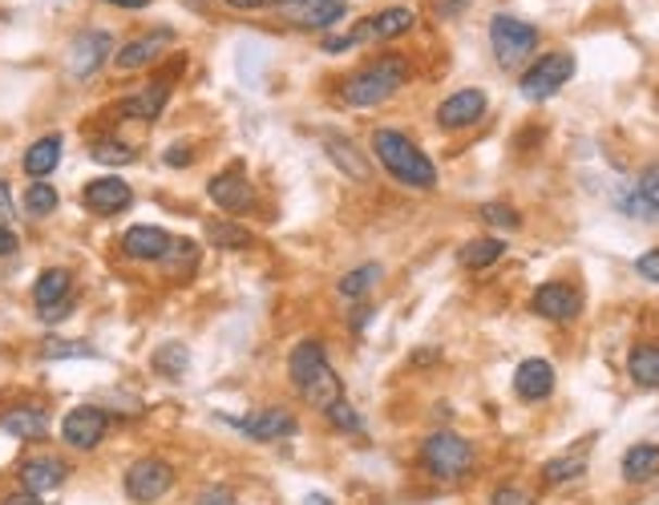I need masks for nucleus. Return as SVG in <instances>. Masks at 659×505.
<instances>
[{
    "label": "nucleus",
    "mask_w": 659,
    "mask_h": 505,
    "mask_svg": "<svg viewBox=\"0 0 659 505\" xmlns=\"http://www.w3.org/2000/svg\"><path fill=\"white\" fill-rule=\"evenodd\" d=\"M287 380H291V389L300 392V401L312 404L320 417L336 401H345V384H340V376L332 368L320 336H303L300 344L287 352Z\"/></svg>",
    "instance_id": "f257e3e1"
},
{
    "label": "nucleus",
    "mask_w": 659,
    "mask_h": 505,
    "mask_svg": "<svg viewBox=\"0 0 659 505\" xmlns=\"http://www.w3.org/2000/svg\"><path fill=\"white\" fill-rule=\"evenodd\" d=\"M369 154L381 162V171H385L397 187H405V190L437 187V166H433V159L405 130L376 126L373 138H369Z\"/></svg>",
    "instance_id": "f03ea898"
},
{
    "label": "nucleus",
    "mask_w": 659,
    "mask_h": 505,
    "mask_svg": "<svg viewBox=\"0 0 659 505\" xmlns=\"http://www.w3.org/2000/svg\"><path fill=\"white\" fill-rule=\"evenodd\" d=\"M413 77V65L401 53H381V58L364 61L357 73H348L340 81V101L352 110H376L385 105L393 93H401Z\"/></svg>",
    "instance_id": "7ed1b4c3"
},
{
    "label": "nucleus",
    "mask_w": 659,
    "mask_h": 505,
    "mask_svg": "<svg viewBox=\"0 0 659 505\" xmlns=\"http://www.w3.org/2000/svg\"><path fill=\"white\" fill-rule=\"evenodd\" d=\"M421 469L433 477V481H461V477L473 474L477 465V449H473L470 437L453 433V429H437L421 441V453H416Z\"/></svg>",
    "instance_id": "20e7f679"
},
{
    "label": "nucleus",
    "mask_w": 659,
    "mask_h": 505,
    "mask_svg": "<svg viewBox=\"0 0 659 505\" xmlns=\"http://www.w3.org/2000/svg\"><path fill=\"white\" fill-rule=\"evenodd\" d=\"M178 485V465L162 453H142L126 465L122 474V493L134 505H158L162 497H171V490Z\"/></svg>",
    "instance_id": "39448f33"
},
{
    "label": "nucleus",
    "mask_w": 659,
    "mask_h": 505,
    "mask_svg": "<svg viewBox=\"0 0 659 505\" xmlns=\"http://www.w3.org/2000/svg\"><path fill=\"white\" fill-rule=\"evenodd\" d=\"M538 41L543 33L534 29L531 21H518L510 13H498L489 21V49H494V61L502 70H518L538 53Z\"/></svg>",
    "instance_id": "423d86ee"
},
{
    "label": "nucleus",
    "mask_w": 659,
    "mask_h": 505,
    "mask_svg": "<svg viewBox=\"0 0 659 505\" xmlns=\"http://www.w3.org/2000/svg\"><path fill=\"white\" fill-rule=\"evenodd\" d=\"M114 429V417L101 408V404H73L65 408V417L58 425L61 445L73 453H98L105 445V437Z\"/></svg>",
    "instance_id": "0eeeda50"
},
{
    "label": "nucleus",
    "mask_w": 659,
    "mask_h": 505,
    "mask_svg": "<svg viewBox=\"0 0 659 505\" xmlns=\"http://www.w3.org/2000/svg\"><path fill=\"white\" fill-rule=\"evenodd\" d=\"M231 429L256 445H275V441H291L300 433V417L287 408V404H259L247 417H235Z\"/></svg>",
    "instance_id": "6e6552de"
},
{
    "label": "nucleus",
    "mask_w": 659,
    "mask_h": 505,
    "mask_svg": "<svg viewBox=\"0 0 659 505\" xmlns=\"http://www.w3.org/2000/svg\"><path fill=\"white\" fill-rule=\"evenodd\" d=\"M284 25L303 33H328L348 16V0H275Z\"/></svg>",
    "instance_id": "1a4fd4ad"
},
{
    "label": "nucleus",
    "mask_w": 659,
    "mask_h": 505,
    "mask_svg": "<svg viewBox=\"0 0 659 505\" xmlns=\"http://www.w3.org/2000/svg\"><path fill=\"white\" fill-rule=\"evenodd\" d=\"M114 33L105 29H82L65 49V70H70L73 81H89L98 77V70L105 61H114Z\"/></svg>",
    "instance_id": "9d476101"
},
{
    "label": "nucleus",
    "mask_w": 659,
    "mask_h": 505,
    "mask_svg": "<svg viewBox=\"0 0 659 505\" xmlns=\"http://www.w3.org/2000/svg\"><path fill=\"white\" fill-rule=\"evenodd\" d=\"M574 77V53L567 49H555V53H543L531 70L522 73V98L526 101H550L567 81Z\"/></svg>",
    "instance_id": "9b49d317"
},
{
    "label": "nucleus",
    "mask_w": 659,
    "mask_h": 505,
    "mask_svg": "<svg viewBox=\"0 0 659 505\" xmlns=\"http://www.w3.org/2000/svg\"><path fill=\"white\" fill-rule=\"evenodd\" d=\"M70 462L65 457H58V453H49V449H41V453H29V457H21V465H16V485L21 490L37 493V497H49V493H58L65 481H70Z\"/></svg>",
    "instance_id": "f8f14e48"
},
{
    "label": "nucleus",
    "mask_w": 659,
    "mask_h": 505,
    "mask_svg": "<svg viewBox=\"0 0 659 505\" xmlns=\"http://www.w3.org/2000/svg\"><path fill=\"white\" fill-rule=\"evenodd\" d=\"M82 206H86L89 215L98 218H114V215H126L129 206H134V187H129L122 174H98V178H89L86 187H82Z\"/></svg>",
    "instance_id": "ddd939ff"
},
{
    "label": "nucleus",
    "mask_w": 659,
    "mask_h": 505,
    "mask_svg": "<svg viewBox=\"0 0 659 505\" xmlns=\"http://www.w3.org/2000/svg\"><path fill=\"white\" fill-rule=\"evenodd\" d=\"M207 199L215 202L219 211H227V215H247L256 206V182H251V174L244 166H227V171L207 178Z\"/></svg>",
    "instance_id": "4468645a"
},
{
    "label": "nucleus",
    "mask_w": 659,
    "mask_h": 505,
    "mask_svg": "<svg viewBox=\"0 0 659 505\" xmlns=\"http://www.w3.org/2000/svg\"><path fill=\"white\" fill-rule=\"evenodd\" d=\"M174 45V29H150L142 37H129L126 45L114 49V70L117 73H142V70H154L158 61L171 53Z\"/></svg>",
    "instance_id": "2eb2a0df"
},
{
    "label": "nucleus",
    "mask_w": 659,
    "mask_h": 505,
    "mask_svg": "<svg viewBox=\"0 0 659 505\" xmlns=\"http://www.w3.org/2000/svg\"><path fill=\"white\" fill-rule=\"evenodd\" d=\"M174 235L166 227H158V223H134L122 231L117 239V251H122V260L129 263H158L166 251H171Z\"/></svg>",
    "instance_id": "dca6fc26"
},
{
    "label": "nucleus",
    "mask_w": 659,
    "mask_h": 505,
    "mask_svg": "<svg viewBox=\"0 0 659 505\" xmlns=\"http://www.w3.org/2000/svg\"><path fill=\"white\" fill-rule=\"evenodd\" d=\"M531 312L534 316L550 319V324H571V319H579V312H583V291L571 288V283L550 279V283H543V288H534Z\"/></svg>",
    "instance_id": "f3484780"
},
{
    "label": "nucleus",
    "mask_w": 659,
    "mask_h": 505,
    "mask_svg": "<svg viewBox=\"0 0 659 505\" xmlns=\"http://www.w3.org/2000/svg\"><path fill=\"white\" fill-rule=\"evenodd\" d=\"M174 86L171 77H154V81H146L138 93H129V98L117 101V117H126V122H142V126H154L162 110H166V101H171Z\"/></svg>",
    "instance_id": "a211bd4d"
},
{
    "label": "nucleus",
    "mask_w": 659,
    "mask_h": 505,
    "mask_svg": "<svg viewBox=\"0 0 659 505\" xmlns=\"http://www.w3.org/2000/svg\"><path fill=\"white\" fill-rule=\"evenodd\" d=\"M489 110V98L486 89H458V93H449V98L437 105V126L442 130H470L477 126Z\"/></svg>",
    "instance_id": "6ab92c4d"
},
{
    "label": "nucleus",
    "mask_w": 659,
    "mask_h": 505,
    "mask_svg": "<svg viewBox=\"0 0 659 505\" xmlns=\"http://www.w3.org/2000/svg\"><path fill=\"white\" fill-rule=\"evenodd\" d=\"M0 429L21 445H37L49 437V413L41 404H9L0 408Z\"/></svg>",
    "instance_id": "aec40b11"
},
{
    "label": "nucleus",
    "mask_w": 659,
    "mask_h": 505,
    "mask_svg": "<svg viewBox=\"0 0 659 505\" xmlns=\"http://www.w3.org/2000/svg\"><path fill=\"white\" fill-rule=\"evenodd\" d=\"M416 29V13L413 9H405V4H393V9H381L376 16H364L357 29V41H397L405 33Z\"/></svg>",
    "instance_id": "412c9836"
},
{
    "label": "nucleus",
    "mask_w": 659,
    "mask_h": 505,
    "mask_svg": "<svg viewBox=\"0 0 659 505\" xmlns=\"http://www.w3.org/2000/svg\"><path fill=\"white\" fill-rule=\"evenodd\" d=\"M555 380H559V376H555V364L543 361V356H531V361H522L514 368V392L531 404L546 401V396L555 392Z\"/></svg>",
    "instance_id": "4be33fe9"
},
{
    "label": "nucleus",
    "mask_w": 659,
    "mask_h": 505,
    "mask_svg": "<svg viewBox=\"0 0 659 505\" xmlns=\"http://www.w3.org/2000/svg\"><path fill=\"white\" fill-rule=\"evenodd\" d=\"M61 150H65V138L61 134H41V138H33L29 150L21 154V171L29 174L33 182H41L49 174L61 166Z\"/></svg>",
    "instance_id": "5701e85b"
},
{
    "label": "nucleus",
    "mask_w": 659,
    "mask_h": 505,
    "mask_svg": "<svg viewBox=\"0 0 659 505\" xmlns=\"http://www.w3.org/2000/svg\"><path fill=\"white\" fill-rule=\"evenodd\" d=\"M199 260H202V247L195 243V239H174L171 251L158 260V267H162V279L187 283V279H195V272H199Z\"/></svg>",
    "instance_id": "b1692460"
},
{
    "label": "nucleus",
    "mask_w": 659,
    "mask_h": 505,
    "mask_svg": "<svg viewBox=\"0 0 659 505\" xmlns=\"http://www.w3.org/2000/svg\"><path fill=\"white\" fill-rule=\"evenodd\" d=\"M619 474L627 485H647V481H656L659 477V445L656 441H639V445H631L623 453V462H619Z\"/></svg>",
    "instance_id": "393cba45"
},
{
    "label": "nucleus",
    "mask_w": 659,
    "mask_h": 505,
    "mask_svg": "<svg viewBox=\"0 0 659 505\" xmlns=\"http://www.w3.org/2000/svg\"><path fill=\"white\" fill-rule=\"evenodd\" d=\"M65 300H73V272L70 267H45V272L33 279V303H37V312L58 307V303Z\"/></svg>",
    "instance_id": "a878e982"
},
{
    "label": "nucleus",
    "mask_w": 659,
    "mask_h": 505,
    "mask_svg": "<svg viewBox=\"0 0 659 505\" xmlns=\"http://www.w3.org/2000/svg\"><path fill=\"white\" fill-rule=\"evenodd\" d=\"M324 150H328V159L345 171V178H352V182H369V159L357 150V142L352 138H340V134H324Z\"/></svg>",
    "instance_id": "bb28decb"
},
{
    "label": "nucleus",
    "mask_w": 659,
    "mask_h": 505,
    "mask_svg": "<svg viewBox=\"0 0 659 505\" xmlns=\"http://www.w3.org/2000/svg\"><path fill=\"white\" fill-rule=\"evenodd\" d=\"M202 235H207V247H215V251H247V247L256 243V235L247 231V223H235V218H211Z\"/></svg>",
    "instance_id": "cd10ccee"
},
{
    "label": "nucleus",
    "mask_w": 659,
    "mask_h": 505,
    "mask_svg": "<svg viewBox=\"0 0 659 505\" xmlns=\"http://www.w3.org/2000/svg\"><path fill=\"white\" fill-rule=\"evenodd\" d=\"M190 368V348L178 344V340H166L150 352V373L162 376V380H183Z\"/></svg>",
    "instance_id": "c85d7f7f"
},
{
    "label": "nucleus",
    "mask_w": 659,
    "mask_h": 505,
    "mask_svg": "<svg viewBox=\"0 0 659 505\" xmlns=\"http://www.w3.org/2000/svg\"><path fill=\"white\" fill-rule=\"evenodd\" d=\"M627 376L639 389H659V344H635L627 352Z\"/></svg>",
    "instance_id": "c756f323"
},
{
    "label": "nucleus",
    "mask_w": 659,
    "mask_h": 505,
    "mask_svg": "<svg viewBox=\"0 0 659 505\" xmlns=\"http://www.w3.org/2000/svg\"><path fill=\"white\" fill-rule=\"evenodd\" d=\"M381 279H385V267H381V263H360V267L340 275L336 291H340V300H364L369 291H376Z\"/></svg>",
    "instance_id": "7c9ffc66"
},
{
    "label": "nucleus",
    "mask_w": 659,
    "mask_h": 505,
    "mask_svg": "<svg viewBox=\"0 0 659 505\" xmlns=\"http://www.w3.org/2000/svg\"><path fill=\"white\" fill-rule=\"evenodd\" d=\"M89 159L98 162V166H134L138 162V150L126 142V138H117V134H105V138H94L89 142Z\"/></svg>",
    "instance_id": "2f4dec72"
},
{
    "label": "nucleus",
    "mask_w": 659,
    "mask_h": 505,
    "mask_svg": "<svg viewBox=\"0 0 659 505\" xmlns=\"http://www.w3.org/2000/svg\"><path fill=\"white\" fill-rule=\"evenodd\" d=\"M502 255H506V243L502 239H494V235H486V239H470V243L458 251V260L465 272H486V267H494Z\"/></svg>",
    "instance_id": "473e14b6"
},
{
    "label": "nucleus",
    "mask_w": 659,
    "mask_h": 505,
    "mask_svg": "<svg viewBox=\"0 0 659 505\" xmlns=\"http://www.w3.org/2000/svg\"><path fill=\"white\" fill-rule=\"evenodd\" d=\"M583 474H587V449H574V453L550 457V462L543 465L546 485H567V481H579Z\"/></svg>",
    "instance_id": "72a5a7b5"
},
{
    "label": "nucleus",
    "mask_w": 659,
    "mask_h": 505,
    "mask_svg": "<svg viewBox=\"0 0 659 505\" xmlns=\"http://www.w3.org/2000/svg\"><path fill=\"white\" fill-rule=\"evenodd\" d=\"M25 215L29 218H53L58 215V206H61V194H58V187H53V182H29V187H25Z\"/></svg>",
    "instance_id": "f704fd0d"
},
{
    "label": "nucleus",
    "mask_w": 659,
    "mask_h": 505,
    "mask_svg": "<svg viewBox=\"0 0 659 505\" xmlns=\"http://www.w3.org/2000/svg\"><path fill=\"white\" fill-rule=\"evenodd\" d=\"M324 420H328V429L332 433H345V437H364V417H360L357 413V404L348 401H336L328 408V413H324Z\"/></svg>",
    "instance_id": "c9c22d12"
},
{
    "label": "nucleus",
    "mask_w": 659,
    "mask_h": 505,
    "mask_svg": "<svg viewBox=\"0 0 659 505\" xmlns=\"http://www.w3.org/2000/svg\"><path fill=\"white\" fill-rule=\"evenodd\" d=\"M94 356H98V348L86 344V340H61V336H53V340L41 344V361H94Z\"/></svg>",
    "instance_id": "e433bc0d"
},
{
    "label": "nucleus",
    "mask_w": 659,
    "mask_h": 505,
    "mask_svg": "<svg viewBox=\"0 0 659 505\" xmlns=\"http://www.w3.org/2000/svg\"><path fill=\"white\" fill-rule=\"evenodd\" d=\"M477 215H482V223L498 227V231H518V227H522V215H518L510 202H486Z\"/></svg>",
    "instance_id": "4c0bfd02"
},
{
    "label": "nucleus",
    "mask_w": 659,
    "mask_h": 505,
    "mask_svg": "<svg viewBox=\"0 0 659 505\" xmlns=\"http://www.w3.org/2000/svg\"><path fill=\"white\" fill-rule=\"evenodd\" d=\"M190 505H239V493H235V485H227V481H207V485L190 497Z\"/></svg>",
    "instance_id": "58836bf2"
},
{
    "label": "nucleus",
    "mask_w": 659,
    "mask_h": 505,
    "mask_svg": "<svg viewBox=\"0 0 659 505\" xmlns=\"http://www.w3.org/2000/svg\"><path fill=\"white\" fill-rule=\"evenodd\" d=\"M635 190L647 199V206L659 215V162H651V166H644L639 171V178H635Z\"/></svg>",
    "instance_id": "ea45409f"
},
{
    "label": "nucleus",
    "mask_w": 659,
    "mask_h": 505,
    "mask_svg": "<svg viewBox=\"0 0 659 505\" xmlns=\"http://www.w3.org/2000/svg\"><path fill=\"white\" fill-rule=\"evenodd\" d=\"M489 505H538V502H534L531 490H522V485H514V481H506V485H498V490L489 493Z\"/></svg>",
    "instance_id": "a19ab883"
},
{
    "label": "nucleus",
    "mask_w": 659,
    "mask_h": 505,
    "mask_svg": "<svg viewBox=\"0 0 659 505\" xmlns=\"http://www.w3.org/2000/svg\"><path fill=\"white\" fill-rule=\"evenodd\" d=\"M195 159H199V154H195V142H171L166 154H162V162H166L171 171H187Z\"/></svg>",
    "instance_id": "79ce46f5"
},
{
    "label": "nucleus",
    "mask_w": 659,
    "mask_h": 505,
    "mask_svg": "<svg viewBox=\"0 0 659 505\" xmlns=\"http://www.w3.org/2000/svg\"><path fill=\"white\" fill-rule=\"evenodd\" d=\"M635 272L644 275L647 283H659V247H651V251H644V255L635 260Z\"/></svg>",
    "instance_id": "37998d69"
},
{
    "label": "nucleus",
    "mask_w": 659,
    "mask_h": 505,
    "mask_svg": "<svg viewBox=\"0 0 659 505\" xmlns=\"http://www.w3.org/2000/svg\"><path fill=\"white\" fill-rule=\"evenodd\" d=\"M13 218H16L13 187H9V178H0V223H4V227H13Z\"/></svg>",
    "instance_id": "c03bdc74"
},
{
    "label": "nucleus",
    "mask_w": 659,
    "mask_h": 505,
    "mask_svg": "<svg viewBox=\"0 0 659 505\" xmlns=\"http://www.w3.org/2000/svg\"><path fill=\"white\" fill-rule=\"evenodd\" d=\"M473 0H433V16H437V21H453V16H461Z\"/></svg>",
    "instance_id": "a18cd8bd"
},
{
    "label": "nucleus",
    "mask_w": 659,
    "mask_h": 505,
    "mask_svg": "<svg viewBox=\"0 0 659 505\" xmlns=\"http://www.w3.org/2000/svg\"><path fill=\"white\" fill-rule=\"evenodd\" d=\"M357 33H345V37H324V53H332V58H340V53H348V49H357Z\"/></svg>",
    "instance_id": "49530a36"
},
{
    "label": "nucleus",
    "mask_w": 659,
    "mask_h": 505,
    "mask_svg": "<svg viewBox=\"0 0 659 505\" xmlns=\"http://www.w3.org/2000/svg\"><path fill=\"white\" fill-rule=\"evenodd\" d=\"M0 505H45V497H37V493H29V490H9L4 497H0Z\"/></svg>",
    "instance_id": "de8ad7c7"
},
{
    "label": "nucleus",
    "mask_w": 659,
    "mask_h": 505,
    "mask_svg": "<svg viewBox=\"0 0 659 505\" xmlns=\"http://www.w3.org/2000/svg\"><path fill=\"white\" fill-rule=\"evenodd\" d=\"M73 316V300L58 303V307H45V312H37V319L41 324H61V319H70Z\"/></svg>",
    "instance_id": "09e8293b"
},
{
    "label": "nucleus",
    "mask_w": 659,
    "mask_h": 505,
    "mask_svg": "<svg viewBox=\"0 0 659 505\" xmlns=\"http://www.w3.org/2000/svg\"><path fill=\"white\" fill-rule=\"evenodd\" d=\"M235 13H263V9H275V0H223Z\"/></svg>",
    "instance_id": "8fccbe9b"
},
{
    "label": "nucleus",
    "mask_w": 659,
    "mask_h": 505,
    "mask_svg": "<svg viewBox=\"0 0 659 505\" xmlns=\"http://www.w3.org/2000/svg\"><path fill=\"white\" fill-rule=\"evenodd\" d=\"M16 247H21L16 231H13V227H4V223H0V260H9V255H13Z\"/></svg>",
    "instance_id": "3c124183"
},
{
    "label": "nucleus",
    "mask_w": 659,
    "mask_h": 505,
    "mask_svg": "<svg viewBox=\"0 0 659 505\" xmlns=\"http://www.w3.org/2000/svg\"><path fill=\"white\" fill-rule=\"evenodd\" d=\"M101 4H114V9H126V13H138V9H146L150 0H101Z\"/></svg>",
    "instance_id": "603ef678"
},
{
    "label": "nucleus",
    "mask_w": 659,
    "mask_h": 505,
    "mask_svg": "<svg viewBox=\"0 0 659 505\" xmlns=\"http://www.w3.org/2000/svg\"><path fill=\"white\" fill-rule=\"evenodd\" d=\"M303 505H336L328 497V493H308V497H303Z\"/></svg>",
    "instance_id": "864d4df0"
}]
</instances>
